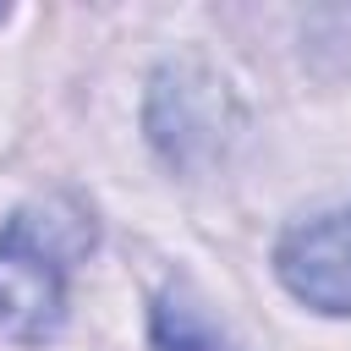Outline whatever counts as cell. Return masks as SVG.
<instances>
[{
  "label": "cell",
  "mask_w": 351,
  "mask_h": 351,
  "mask_svg": "<svg viewBox=\"0 0 351 351\" xmlns=\"http://www.w3.org/2000/svg\"><path fill=\"white\" fill-rule=\"evenodd\" d=\"M154 346L159 351H241L181 285H170L154 302Z\"/></svg>",
  "instance_id": "obj_3"
},
{
  "label": "cell",
  "mask_w": 351,
  "mask_h": 351,
  "mask_svg": "<svg viewBox=\"0 0 351 351\" xmlns=\"http://www.w3.org/2000/svg\"><path fill=\"white\" fill-rule=\"evenodd\" d=\"M93 241V225L55 208H22L0 230V335L44 346L66 324V258Z\"/></svg>",
  "instance_id": "obj_1"
},
{
  "label": "cell",
  "mask_w": 351,
  "mask_h": 351,
  "mask_svg": "<svg viewBox=\"0 0 351 351\" xmlns=\"http://www.w3.org/2000/svg\"><path fill=\"white\" fill-rule=\"evenodd\" d=\"M274 274L302 307L351 318V208L285 230L274 247Z\"/></svg>",
  "instance_id": "obj_2"
},
{
  "label": "cell",
  "mask_w": 351,
  "mask_h": 351,
  "mask_svg": "<svg viewBox=\"0 0 351 351\" xmlns=\"http://www.w3.org/2000/svg\"><path fill=\"white\" fill-rule=\"evenodd\" d=\"M5 16H11V11H5V5H0V22H5Z\"/></svg>",
  "instance_id": "obj_4"
}]
</instances>
